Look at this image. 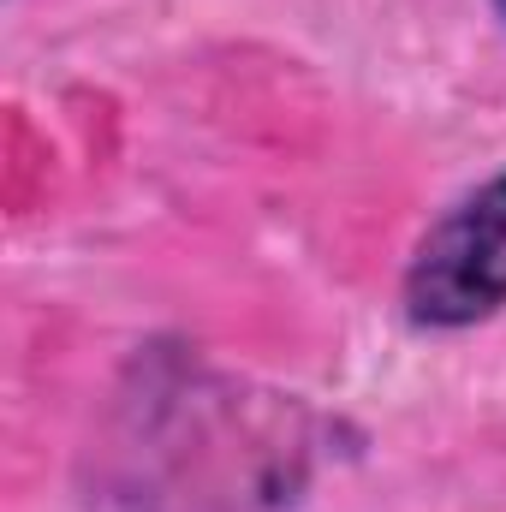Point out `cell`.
<instances>
[{
    "label": "cell",
    "instance_id": "2",
    "mask_svg": "<svg viewBox=\"0 0 506 512\" xmlns=\"http://www.w3.org/2000/svg\"><path fill=\"white\" fill-rule=\"evenodd\" d=\"M495 12H501V18H506V0H495Z\"/></svg>",
    "mask_w": 506,
    "mask_h": 512
},
{
    "label": "cell",
    "instance_id": "1",
    "mask_svg": "<svg viewBox=\"0 0 506 512\" xmlns=\"http://www.w3.org/2000/svg\"><path fill=\"white\" fill-rule=\"evenodd\" d=\"M495 310H506V173L459 197L405 268V316L417 328H477Z\"/></svg>",
    "mask_w": 506,
    "mask_h": 512
}]
</instances>
